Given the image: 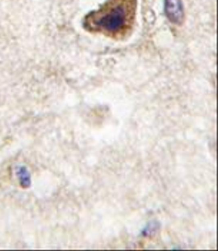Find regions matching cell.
I'll use <instances>...</instances> for the list:
<instances>
[{
	"label": "cell",
	"instance_id": "obj_3",
	"mask_svg": "<svg viewBox=\"0 0 218 251\" xmlns=\"http://www.w3.org/2000/svg\"><path fill=\"white\" fill-rule=\"evenodd\" d=\"M17 176L20 185L27 188L30 184V176L27 169L24 166H19L17 169Z\"/></svg>",
	"mask_w": 218,
	"mask_h": 251
},
{
	"label": "cell",
	"instance_id": "obj_2",
	"mask_svg": "<svg viewBox=\"0 0 218 251\" xmlns=\"http://www.w3.org/2000/svg\"><path fill=\"white\" fill-rule=\"evenodd\" d=\"M165 11L172 23L179 24L182 22L184 12L181 0H165Z\"/></svg>",
	"mask_w": 218,
	"mask_h": 251
},
{
	"label": "cell",
	"instance_id": "obj_1",
	"mask_svg": "<svg viewBox=\"0 0 218 251\" xmlns=\"http://www.w3.org/2000/svg\"><path fill=\"white\" fill-rule=\"evenodd\" d=\"M136 0H107L98 10L85 18L88 30L113 38L125 36L134 20Z\"/></svg>",
	"mask_w": 218,
	"mask_h": 251
}]
</instances>
